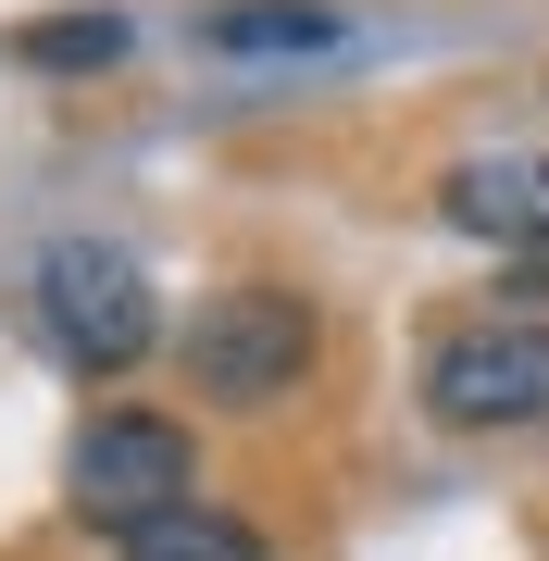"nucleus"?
Segmentation results:
<instances>
[{
  "label": "nucleus",
  "instance_id": "20e7f679",
  "mask_svg": "<svg viewBox=\"0 0 549 561\" xmlns=\"http://www.w3.org/2000/svg\"><path fill=\"white\" fill-rule=\"evenodd\" d=\"M425 412L462 424V437H512V424H549V324L525 312H474L425 350Z\"/></svg>",
  "mask_w": 549,
  "mask_h": 561
},
{
  "label": "nucleus",
  "instance_id": "f03ea898",
  "mask_svg": "<svg viewBox=\"0 0 549 561\" xmlns=\"http://www.w3.org/2000/svg\"><path fill=\"white\" fill-rule=\"evenodd\" d=\"M38 324L76 375H138L163 350V300H150V262L113 238H50L38 250Z\"/></svg>",
  "mask_w": 549,
  "mask_h": 561
},
{
  "label": "nucleus",
  "instance_id": "6e6552de",
  "mask_svg": "<svg viewBox=\"0 0 549 561\" xmlns=\"http://www.w3.org/2000/svg\"><path fill=\"white\" fill-rule=\"evenodd\" d=\"M113 561H263V524L250 512H163V524H138V537H113Z\"/></svg>",
  "mask_w": 549,
  "mask_h": 561
},
{
  "label": "nucleus",
  "instance_id": "423d86ee",
  "mask_svg": "<svg viewBox=\"0 0 549 561\" xmlns=\"http://www.w3.org/2000/svg\"><path fill=\"white\" fill-rule=\"evenodd\" d=\"M338 38H350L338 0H213L201 13V50L225 62H325Z\"/></svg>",
  "mask_w": 549,
  "mask_h": 561
},
{
  "label": "nucleus",
  "instance_id": "f257e3e1",
  "mask_svg": "<svg viewBox=\"0 0 549 561\" xmlns=\"http://www.w3.org/2000/svg\"><path fill=\"white\" fill-rule=\"evenodd\" d=\"M312 350H325V324H312L300 287H213V300L187 312V337H175L187 387H201L213 412H275L287 387L312 375Z\"/></svg>",
  "mask_w": 549,
  "mask_h": 561
},
{
  "label": "nucleus",
  "instance_id": "7ed1b4c3",
  "mask_svg": "<svg viewBox=\"0 0 549 561\" xmlns=\"http://www.w3.org/2000/svg\"><path fill=\"white\" fill-rule=\"evenodd\" d=\"M187 474H201V449H187L175 412H101L62 449V500H76V524H101V537H138V524L187 512Z\"/></svg>",
  "mask_w": 549,
  "mask_h": 561
},
{
  "label": "nucleus",
  "instance_id": "39448f33",
  "mask_svg": "<svg viewBox=\"0 0 549 561\" xmlns=\"http://www.w3.org/2000/svg\"><path fill=\"white\" fill-rule=\"evenodd\" d=\"M437 213L462 225V238H488V250L549 262V150H462L437 175Z\"/></svg>",
  "mask_w": 549,
  "mask_h": 561
},
{
  "label": "nucleus",
  "instance_id": "0eeeda50",
  "mask_svg": "<svg viewBox=\"0 0 549 561\" xmlns=\"http://www.w3.org/2000/svg\"><path fill=\"white\" fill-rule=\"evenodd\" d=\"M0 50H13L25 76H113V62L138 50V25H125L113 0H88V13H25Z\"/></svg>",
  "mask_w": 549,
  "mask_h": 561
}]
</instances>
